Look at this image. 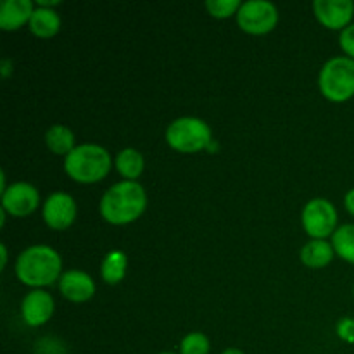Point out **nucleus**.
I'll use <instances>...</instances> for the list:
<instances>
[{"instance_id": "5", "label": "nucleus", "mask_w": 354, "mask_h": 354, "mask_svg": "<svg viewBox=\"0 0 354 354\" xmlns=\"http://www.w3.org/2000/svg\"><path fill=\"white\" fill-rule=\"evenodd\" d=\"M166 142L178 152L192 154L203 151L211 142V128L199 118L185 116L173 121L166 130Z\"/></svg>"}, {"instance_id": "4", "label": "nucleus", "mask_w": 354, "mask_h": 354, "mask_svg": "<svg viewBox=\"0 0 354 354\" xmlns=\"http://www.w3.org/2000/svg\"><path fill=\"white\" fill-rule=\"evenodd\" d=\"M318 86L325 99L344 102L354 95V59L332 57L322 68Z\"/></svg>"}, {"instance_id": "23", "label": "nucleus", "mask_w": 354, "mask_h": 354, "mask_svg": "<svg viewBox=\"0 0 354 354\" xmlns=\"http://www.w3.org/2000/svg\"><path fill=\"white\" fill-rule=\"evenodd\" d=\"M341 48L349 55V57L354 59V24H349L348 28L341 31Z\"/></svg>"}, {"instance_id": "20", "label": "nucleus", "mask_w": 354, "mask_h": 354, "mask_svg": "<svg viewBox=\"0 0 354 354\" xmlns=\"http://www.w3.org/2000/svg\"><path fill=\"white\" fill-rule=\"evenodd\" d=\"M211 344L203 332H192L180 342V354H209Z\"/></svg>"}, {"instance_id": "10", "label": "nucleus", "mask_w": 354, "mask_h": 354, "mask_svg": "<svg viewBox=\"0 0 354 354\" xmlns=\"http://www.w3.org/2000/svg\"><path fill=\"white\" fill-rule=\"evenodd\" d=\"M313 12L325 28L344 30L353 19L354 3L351 0H315Z\"/></svg>"}, {"instance_id": "15", "label": "nucleus", "mask_w": 354, "mask_h": 354, "mask_svg": "<svg viewBox=\"0 0 354 354\" xmlns=\"http://www.w3.org/2000/svg\"><path fill=\"white\" fill-rule=\"evenodd\" d=\"M334 248L327 241L313 239L301 249V261L310 268H324L334 258Z\"/></svg>"}, {"instance_id": "12", "label": "nucleus", "mask_w": 354, "mask_h": 354, "mask_svg": "<svg viewBox=\"0 0 354 354\" xmlns=\"http://www.w3.org/2000/svg\"><path fill=\"white\" fill-rule=\"evenodd\" d=\"M59 290L66 299L73 303H85L95 292V283L92 277L80 270H69L59 279Z\"/></svg>"}, {"instance_id": "21", "label": "nucleus", "mask_w": 354, "mask_h": 354, "mask_svg": "<svg viewBox=\"0 0 354 354\" xmlns=\"http://www.w3.org/2000/svg\"><path fill=\"white\" fill-rule=\"evenodd\" d=\"M242 3L239 0H207L206 9L207 12L218 19H225L230 17L234 12H239Z\"/></svg>"}, {"instance_id": "6", "label": "nucleus", "mask_w": 354, "mask_h": 354, "mask_svg": "<svg viewBox=\"0 0 354 354\" xmlns=\"http://www.w3.org/2000/svg\"><path fill=\"white\" fill-rule=\"evenodd\" d=\"M237 23L245 33H270L279 23V10L268 0H249L239 9Z\"/></svg>"}, {"instance_id": "16", "label": "nucleus", "mask_w": 354, "mask_h": 354, "mask_svg": "<svg viewBox=\"0 0 354 354\" xmlns=\"http://www.w3.org/2000/svg\"><path fill=\"white\" fill-rule=\"evenodd\" d=\"M45 144L54 154L68 156L75 149V135L64 124H54L45 133Z\"/></svg>"}, {"instance_id": "3", "label": "nucleus", "mask_w": 354, "mask_h": 354, "mask_svg": "<svg viewBox=\"0 0 354 354\" xmlns=\"http://www.w3.org/2000/svg\"><path fill=\"white\" fill-rule=\"evenodd\" d=\"M64 169L78 183L100 182L111 171V154L95 144L78 145L66 156Z\"/></svg>"}, {"instance_id": "18", "label": "nucleus", "mask_w": 354, "mask_h": 354, "mask_svg": "<svg viewBox=\"0 0 354 354\" xmlns=\"http://www.w3.org/2000/svg\"><path fill=\"white\" fill-rule=\"evenodd\" d=\"M127 272V256L121 251H113L104 258L102 266H100V273H102V279L106 283H114L121 282Z\"/></svg>"}, {"instance_id": "26", "label": "nucleus", "mask_w": 354, "mask_h": 354, "mask_svg": "<svg viewBox=\"0 0 354 354\" xmlns=\"http://www.w3.org/2000/svg\"><path fill=\"white\" fill-rule=\"evenodd\" d=\"M0 252H2V263H0V270H3L7 265V248L3 244L0 245Z\"/></svg>"}, {"instance_id": "25", "label": "nucleus", "mask_w": 354, "mask_h": 354, "mask_svg": "<svg viewBox=\"0 0 354 354\" xmlns=\"http://www.w3.org/2000/svg\"><path fill=\"white\" fill-rule=\"evenodd\" d=\"M344 204H346V209L354 216V189L349 190L344 197Z\"/></svg>"}, {"instance_id": "11", "label": "nucleus", "mask_w": 354, "mask_h": 354, "mask_svg": "<svg viewBox=\"0 0 354 354\" xmlns=\"http://www.w3.org/2000/svg\"><path fill=\"white\" fill-rule=\"evenodd\" d=\"M21 315L24 324L30 327H40L47 324L54 315V299L47 290L35 289L24 296L21 304Z\"/></svg>"}, {"instance_id": "8", "label": "nucleus", "mask_w": 354, "mask_h": 354, "mask_svg": "<svg viewBox=\"0 0 354 354\" xmlns=\"http://www.w3.org/2000/svg\"><path fill=\"white\" fill-rule=\"evenodd\" d=\"M40 203V194L26 182H16L2 194V207L12 216H28Z\"/></svg>"}, {"instance_id": "2", "label": "nucleus", "mask_w": 354, "mask_h": 354, "mask_svg": "<svg viewBox=\"0 0 354 354\" xmlns=\"http://www.w3.org/2000/svg\"><path fill=\"white\" fill-rule=\"evenodd\" d=\"M61 256L48 245H31L16 261V277L30 287L50 286L61 279Z\"/></svg>"}, {"instance_id": "19", "label": "nucleus", "mask_w": 354, "mask_h": 354, "mask_svg": "<svg viewBox=\"0 0 354 354\" xmlns=\"http://www.w3.org/2000/svg\"><path fill=\"white\" fill-rule=\"evenodd\" d=\"M332 248L334 251L346 259L348 263L354 265V225L348 223L339 227L332 235Z\"/></svg>"}, {"instance_id": "27", "label": "nucleus", "mask_w": 354, "mask_h": 354, "mask_svg": "<svg viewBox=\"0 0 354 354\" xmlns=\"http://www.w3.org/2000/svg\"><path fill=\"white\" fill-rule=\"evenodd\" d=\"M221 354H244V351H241V349H237V348H228V349H225Z\"/></svg>"}, {"instance_id": "17", "label": "nucleus", "mask_w": 354, "mask_h": 354, "mask_svg": "<svg viewBox=\"0 0 354 354\" xmlns=\"http://www.w3.org/2000/svg\"><path fill=\"white\" fill-rule=\"evenodd\" d=\"M116 169L120 171L121 176L133 182L144 171V158H142V154L137 149H123L116 156Z\"/></svg>"}, {"instance_id": "9", "label": "nucleus", "mask_w": 354, "mask_h": 354, "mask_svg": "<svg viewBox=\"0 0 354 354\" xmlns=\"http://www.w3.org/2000/svg\"><path fill=\"white\" fill-rule=\"evenodd\" d=\"M44 221L54 230H66L76 218V203L69 194L54 192L44 203Z\"/></svg>"}, {"instance_id": "24", "label": "nucleus", "mask_w": 354, "mask_h": 354, "mask_svg": "<svg viewBox=\"0 0 354 354\" xmlns=\"http://www.w3.org/2000/svg\"><path fill=\"white\" fill-rule=\"evenodd\" d=\"M10 69H12V61L10 59H3L0 62V73H2V78H7L10 75Z\"/></svg>"}, {"instance_id": "1", "label": "nucleus", "mask_w": 354, "mask_h": 354, "mask_svg": "<svg viewBox=\"0 0 354 354\" xmlns=\"http://www.w3.org/2000/svg\"><path fill=\"white\" fill-rule=\"evenodd\" d=\"M147 206V196L140 183H114L100 199V214L111 225H127L137 220Z\"/></svg>"}, {"instance_id": "14", "label": "nucleus", "mask_w": 354, "mask_h": 354, "mask_svg": "<svg viewBox=\"0 0 354 354\" xmlns=\"http://www.w3.org/2000/svg\"><path fill=\"white\" fill-rule=\"evenodd\" d=\"M61 28V17L50 7H38L35 9L33 16L30 19L31 33L40 38H50Z\"/></svg>"}, {"instance_id": "13", "label": "nucleus", "mask_w": 354, "mask_h": 354, "mask_svg": "<svg viewBox=\"0 0 354 354\" xmlns=\"http://www.w3.org/2000/svg\"><path fill=\"white\" fill-rule=\"evenodd\" d=\"M33 12L31 0H3L0 3V28L6 31L17 30L24 23H30Z\"/></svg>"}, {"instance_id": "7", "label": "nucleus", "mask_w": 354, "mask_h": 354, "mask_svg": "<svg viewBox=\"0 0 354 354\" xmlns=\"http://www.w3.org/2000/svg\"><path fill=\"white\" fill-rule=\"evenodd\" d=\"M337 225V211L327 199H313L303 209V227L310 237L325 241L334 235Z\"/></svg>"}, {"instance_id": "28", "label": "nucleus", "mask_w": 354, "mask_h": 354, "mask_svg": "<svg viewBox=\"0 0 354 354\" xmlns=\"http://www.w3.org/2000/svg\"><path fill=\"white\" fill-rule=\"evenodd\" d=\"M159 354H175V353H159Z\"/></svg>"}, {"instance_id": "22", "label": "nucleus", "mask_w": 354, "mask_h": 354, "mask_svg": "<svg viewBox=\"0 0 354 354\" xmlns=\"http://www.w3.org/2000/svg\"><path fill=\"white\" fill-rule=\"evenodd\" d=\"M337 335L344 342L354 344V318H341L339 320Z\"/></svg>"}]
</instances>
